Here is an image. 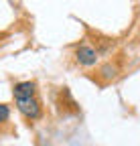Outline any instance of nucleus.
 <instances>
[{"label":"nucleus","mask_w":140,"mask_h":146,"mask_svg":"<svg viewBox=\"0 0 140 146\" xmlns=\"http://www.w3.org/2000/svg\"><path fill=\"white\" fill-rule=\"evenodd\" d=\"M14 106H16V110L21 112V116H23L25 120H29V122H35V120H41V118H43V104H41L39 96L14 100Z\"/></svg>","instance_id":"nucleus-1"},{"label":"nucleus","mask_w":140,"mask_h":146,"mask_svg":"<svg viewBox=\"0 0 140 146\" xmlns=\"http://www.w3.org/2000/svg\"><path fill=\"white\" fill-rule=\"evenodd\" d=\"M73 59H75V63L81 65V67H96L98 61H100V53L96 51V47H94L92 43L83 41V43H79V45L73 49Z\"/></svg>","instance_id":"nucleus-2"},{"label":"nucleus","mask_w":140,"mask_h":146,"mask_svg":"<svg viewBox=\"0 0 140 146\" xmlns=\"http://www.w3.org/2000/svg\"><path fill=\"white\" fill-rule=\"evenodd\" d=\"M120 71H122V67H120V63L114 59H110V61H106V63H102V65H98V69L94 71V79L100 83V85H106V83H110V81H114L118 75H120Z\"/></svg>","instance_id":"nucleus-3"},{"label":"nucleus","mask_w":140,"mask_h":146,"mask_svg":"<svg viewBox=\"0 0 140 146\" xmlns=\"http://www.w3.org/2000/svg\"><path fill=\"white\" fill-rule=\"evenodd\" d=\"M12 96L14 100H21V98H35V96H39V85L37 81H19V83H14L12 85Z\"/></svg>","instance_id":"nucleus-4"},{"label":"nucleus","mask_w":140,"mask_h":146,"mask_svg":"<svg viewBox=\"0 0 140 146\" xmlns=\"http://www.w3.org/2000/svg\"><path fill=\"white\" fill-rule=\"evenodd\" d=\"M8 120H10V106L8 104H0V126L8 124Z\"/></svg>","instance_id":"nucleus-5"}]
</instances>
